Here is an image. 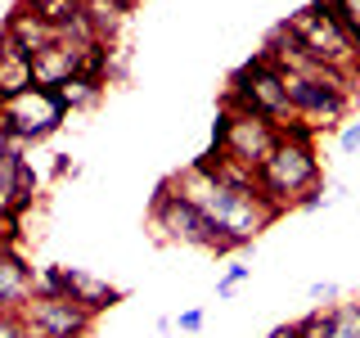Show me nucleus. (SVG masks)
Listing matches in <instances>:
<instances>
[{
    "label": "nucleus",
    "mask_w": 360,
    "mask_h": 338,
    "mask_svg": "<svg viewBox=\"0 0 360 338\" xmlns=\"http://www.w3.org/2000/svg\"><path fill=\"white\" fill-rule=\"evenodd\" d=\"M257 185H262V194L275 203L279 212L297 208V199L320 185V158H315V144L311 140H284V135H279L275 154H270L262 163V172H257Z\"/></svg>",
    "instance_id": "obj_1"
},
{
    "label": "nucleus",
    "mask_w": 360,
    "mask_h": 338,
    "mask_svg": "<svg viewBox=\"0 0 360 338\" xmlns=\"http://www.w3.org/2000/svg\"><path fill=\"white\" fill-rule=\"evenodd\" d=\"M225 104L243 108V113H257V118L284 127L292 122V104H288V77L284 68H275L266 54H252L239 73L230 77V90H225Z\"/></svg>",
    "instance_id": "obj_2"
},
{
    "label": "nucleus",
    "mask_w": 360,
    "mask_h": 338,
    "mask_svg": "<svg viewBox=\"0 0 360 338\" xmlns=\"http://www.w3.org/2000/svg\"><path fill=\"white\" fill-rule=\"evenodd\" d=\"M288 27L297 32V41L307 45V54L324 68H338V73H356V59H360V45L356 37L338 23V14L324 0H311L302 5L297 14H288Z\"/></svg>",
    "instance_id": "obj_3"
},
{
    "label": "nucleus",
    "mask_w": 360,
    "mask_h": 338,
    "mask_svg": "<svg viewBox=\"0 0 360 338\" xmlns=\"http://www.w3.org/2000/svg\"><path fill=\"white\" fill-rule=\"evenodd\" d=\"M279 144V127L257 113H243L234 104H221L217 127H212V149H221L230 163L248 167V172H262V163L275 154Z\"/></svg>",
    "instance_id": "obj_4"
},
{
    "label": "nucleus",
    "mask_w": 360,
    "mask_h": 338,
    "mask_svg": "<svg viewBox=\"0 0 360 338\" xmlns=\"http://www.w3.org/2000/svg\"><path fill=\"white\" fill-rule=\"evenodd\" d=\"M63 118H68V108L59 104V95L50 86H32L14 99H0V127L14 135V144L50 140L63 127Z\"/></svg>",
    "instance_id": "obj_5"
},
{
    "label": "nucleus",
    "mask_w": 360,
    "mask_h": 338,
    "mask_svg": "<svg viewBox=\"0 0 360 338\" xmlns=\"http://www.w3.org/2000/svg\"><path fill=\"white\" fill-rule=\"evenodd\" d=\"M149 225L158 230L162 244H185V248H207L217 253V225H212L194 203H185L180 194H172V185H158V194L149 203Z\"/></svg>",
    "instance_id": "obj_6"
},
{
    "label": "nucleus",
    "mask_w": 360,
    "mask_h": 338,
    "mask_svg": "<svg viewBox=\"0 0 360 338\" xmlns=\"http://www.w3.org/2000/svg\"><path fill=\"white\" fill-rule=\"evenodd\" d=\"M22 320H27L32 334H45V338H86L95 315L86 307H77L72 298H32Z\"/></svg>",
    "instance_id": "obj_7"
},
{
    "label": "nucleus",
    "mask_w": 360,
    "mask_h": 338,
    "mask_svg": "<svg viewBox=\"0 0 360 338\" xmlns=\"http://www.w3.org/2000/svg\"><path fill=\"white\" fill-rule=\"evenodd\" d=\"M32 199H37V167L27 163V154H22V144H18V149L0 163V221L22 217V212L32 208Z\"/></svg>",
    "instance_id": "obj_8"
},
{
    "label": "nucleus",
    "mask_w": 360,
    "mask_h": 338,
    "mask_svg": "<svg viewBox=\"0 0 360 338\" xmlns=\"http://www.w3.org/2000/svg\"><path fill=\"white\" fill-rule=\"evenodd\" d=\"M63 298H72L77 307H86L90 315L108 311L122 302V289H112L108 280L90 275V270H77V266H63Z\"/></svg>",
    "instance_id": "obj_9"
},
{
    "label": "nucleus",
    "mask_w": 360,
    "mask_h": 338,
    "mask_svg": "<svg viewBox=\"0 0 360 338\" xmlns=\"http://www.w3.org/2000/svg\"><path fill=\"white\" fill-rule=\"evenodd\" d=\"M32 298H37V270L18 253H5L0 257V311H27Z\"/></svg>",
    "instance_id": "obj_10"
},
{
    "label": "nucleus",
    "mask_w": 360,
    "mask_h": 338,
    "mask_svg": "<svg viewBox=\"0 0 360 338\" xmlns=\"http://www.w3.org/2000/svg\"><path fill=\"white\" fill-rule=\"evenodd\" d=\"M59 37H63V32H54L50 23H41L32 9H22V5L5 18V41L14 45V50H22V54H41L45 45H54Z\"/></svg>",
    "instance_id": "obj_11"
},
{
    "label": "nucleus",
    "mask_w": 360,
    "mask_h": 338,
    "mask_svg": "<svg viewBox=\"0 0 360 338\" xmlns=\"http://www.w3.org/2000/svg\"><path fill=\"white\" fill-rule=\"evenodd\" d=\"M37 86V68H32V54L14 50V45H0V99H14L22 90Z\"/></svg>",
    "instance_id": "obj_12"
},
{
    "label": "nucleus",
    "mask_w": 360,
    "mask_h": 338,
    "mask_svg": "<svg viewBox=\"0 0 360 338\" xmlns=\"http://www.w3.org/2000/svg\"><path fill=\"white\" fill-rule=\"evenodd\" d=\"M18 5L32 9L41 23H50L54 32H68V27L82 23V5H86V0H18Z\"/></svg>",
    "instance_id": "obj_13"
},
{
    "label": "nucleus",
    "mask_w": 360,
    "mask_h": 338,
    "mask_svg": "<svg viewBox=\"0 0 360 338\" xmlns=\"http://www.w3.org/2000/svg\"><path fill=\"white\" fill-rule=\"evenodd\" d=\"M122 14H127V9H122L117 0H86V5H82V18H86L90 37H95V41H104V45H108L112 32L122 27Z\"/></svg>",
    "instance_id": "obj_14"
},
{
    "label": "nucleus",
    "mask_w": 360,
    "mask_h": 338,
    "mask_svg": "<svg viewBox=\"0 0 360 338\" xmlns=\"http://www.w3.org/2000/svg\"><path fill=\"white\" fill-rule=\"evenodd\" d=\"M99 90H104V77H86V73H77V77H68L63 86H54V95H59V104L68 113H82L90 108L99 99Z\"/></svg>",
    "instance_id": "obj_15"
},
{
    "label": "nucleus",
    "mask_w": 360,
    "mask_h": 338,
    "mask_svg": "<svg viewBox=\"0 0 360 338\" xmlns=\"http://www.w3.org/2000/svg\"><path fill=\"white\" fill-rule=\"evenodd\" d=\"M297 325V338H333V307L324 311V307H315L307 311L302 320H292Z\"/></svg>",
    "instance_id": "obj_16"
},
{
    "label": "nucleus",
    "mask_w": 360,
    "mask_h": 338,
    "mask_svg": "<svg viewBox=\"0 0 360 338\" xmlns=\"http://www.w3.org/2000/svg\"><path fill=\"white\" fill-rule=\"evenodd\" d=\"M333 338H360V302H338L333 307Z\"/></svg>",
    "instance_id": "obj_17"
},
{
    "label": "nucleus",
    "mask_w": 360,
    "mask_h": 338,
    "mask_svg": "<svg viewBox=\"0 0 360 338\" xmlns=\"http://www.w3.org/2000/svg\"><path fill=\"white\" fill-rule=\"evenodd\" d=\"M324 5L333 9L338 23H342V27L356 37V45H360V0H324Z\"/></svg>",
    "instance_id": "obj_18"
},
{
    "label": "nucleus",
    "mask_w": 360,
    "mask_h": 338,
    "mask_svg": "<svg viewBox=\"0 0 360 338\" xmlns=\"http://www.w3.org/2000/svg\"><path fill=\"white\" fill-rule=\"evenodd\" d=\"M248 275H252V266H243V262H230V266H225V275L217 280V298H234V289H239Z\"/></svg>",
    "instance_id": "obj_19"
},
{
    "label": "nucleus",
    "mask_w": 360,
    "mask_h": 338,
    "mask_svg": "<svg viewBox=\"0 0 360 338\" xmlns=\"http://www.w3.org/2000/svg\"><path fill=\"white\" fill-rule=\"evenodd\" d=\"M0 338H32L22 311H0Z\"/></svg>",
    "instance_id": "obj_20"
},
{
    "label": "nucleus",
    "mask_w": 360,
    "mask_h": 338,
    "mask_svg": "<svg viewBox=\"0 0 360 338\" xmlns=\"http://www.w3.org/2000/svg\"><path fill=\"white\" fill-rule=\"evenodd\" d=\"M202 320H207V315H202L198 307H189V311H180V320H176V325H180V334H198V330H202Z\"/></svg>",
    "instance_id": "obj_21"
},
{
    "label": "nucleus",
    "mask_w": 360,
    "mask_h": 338,
    "mask_svg": "<svg viewBox=\"0 0 360 338\" xmlns=\"http://www.w3.org/2000/svg\"><path fill=\"white\" fill-rule=\"evenodd\" d=\"M342 149H347V154H356V149H360V122L342 127Z\"/></svg>",
    "instance_id": "obj_22"
},
{
    "label": "nucleus",
    "mask_w": 360,
    "mask_h": 338,
    "mask_svg": "<svg viewBox=\"0 0 360 338\" xmlns=\"http://www.w3.org/2000/svg\"><path fill=\"white\" fill-rule=\"evenodd\" d=\"M307 293H311V302H324V298H333V293H338V289L329 284V280H315V284H311Z\"/></svg>",
    "instance_id": "obj_23"
},
{
    "label": "nucleus",
    "mask_w": 360,
    "mask_h": 338,
    "mask_svg": "<svg viewBox=\"0 0 360 338\" xmlns=\"http://www.w3.org/2000/svg\"><path fill=\"white\" fill-rule=\"evenodd\" d=\"M14 149H18V144H14V135H9L5 127H0V163H5V158L14 154Z\"/></svg>",
    "instance_id": "obj_24"
},
{
    "label": "nucleus",
    "mask_w": 360,
    "mask_h": 338,
    "mask_svg": "<svg viewBox=\"0 0 360 338\" xmlns=\"http://www.w3.org/2000/svg\"><path fill=\"white\" fill-rule=\"evenodd\" d=\"M270 338H297V325H279V330L270 334Z\"/></svg>",
    "instance_id": "obj_25"
},
{
    "label": "nucleus",
    "mask_w": 360,
    "mask_h": 338,
    "mask_svg": "<svg viewBox=\"0 0 360 338\" xmlns=\"http://www.w3.org/2000/svg\"><path fill=\"white\" fill-rule=\"evenodd\" d=\"M32 338H45V334H32Z\"/></svg>",
    "instance_id": "obj_26"
}]
</instances>
